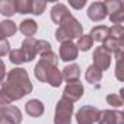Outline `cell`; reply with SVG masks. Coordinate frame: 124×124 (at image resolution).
<instances>
[{
  "label": "cell",
  "instance_id": "obj_29",
  "mask_svg": "<svg viewBox=\"0 0 124 124\" xmlns=\"http://www.w3.org/2000/svg\"><path fill=\"white\" fill-rule=\"evenodd\" d=\"M51 51V44L45 39H38V54L42 55L45 53H50Z\"/></svg>",
  "mask_w": 124,
  "mask_h": 124
},
{
  "label": "cell",
  "instance_id": "obj_4",
  "mask_svg": "<svg viewBox=\"0 0 124 124\" xmlns=\"http://www.w3.org/2000/svg\"><path fill=\"white\" fill-rule=\"evenodd\" d=\"M99 114L101 111L92 105H85L82 107L78 114H76V121L78 124H93L99 120Z\"/></svg>",
  "mask_w": 124,
  "mask_h": 124
},
{
  "label": "cell",
  "instance_id": "obj_6",
  "mask_svg": "<svg viewBox=\"0 0 124 124\" xmlns=\"http://www.w3.org/2000/svg\"><path fill=\"white\" fill-rule=\"evenodd\" d=\"M92 58H93V66L98 70H101V72L107 70L109 67V64H111V55H109V53L104 47H98L93 51Z\"/></svg>",
  "mask_w": 124,
  "mask_h": 124
},
{
  "label": "cell",
  "instance_id": "obj_2",
  "mask_svg": "<svg viewBox=\"0 0 124 124\" xmlns=\"http://www.w3.org/2000/svg\"><path fill=\"white\" fill-rule=\"evenodd\" d=\"M82 35H83V28L72 13H69L63 21H61L58 29L55 31V39L58 42H61V44L69 42V41H72L75 38H80Z\"/></svg>",
  "mask_w": 124,
  "mask_h": 124
},
{
  "label": "cell",
  "instance_id": "obj_21",
  "mask_svg": "<svg viewBox=\"0 0 124 124\" xmlns=\"http://www.w3.org/2000/svg\"><path fill=\"white\" fill-rule=\"evenodd\" d=\"M0 13L3 16H12L13 13H18L16 0H3V2H0Z\"/></svg>",
  "mask_w": 124,
  "mask_h": 124
},
{
  "label": "cell",
  "instance_id": "obj_16",
  "mask_svg": "<svg viewBox=\"0 0 124 124\" xmlns=\"http://www.w3.org/2000/svg\"><path fill=\"white\" fill-rule=\"evenodd\" d=\"M63 82V72H60L57 69V66H51L48 73H47V82L48 85H51L53 88H58Z\"/></svg>",
  "mask_w": 124,
  "mask_h": 124
},
{
  "label": "cell",
  "instance_id": "obj_20",
  "mask_svg": "<svg viewBox=\"0 0 124 124\" xmlns=\"http://www.w3.org/2000/svg\"><path fill=\"white\" fill-rule=\"evenodd\" d=\"M115 78L120 82H124V51L115 54Z\"/></svg>",
  "mask_w": 124,
  "mask_h": 124
},
{
  "label": "cell",
  "instance_id": "obj_11",
  "mask_svg": "<svg viewBox=\"0 0 124 124\" xmlns=\"http://www.w3.org/2000/svg\"><path fill=\"white\" fill-rule=\"evenodd\" d=\"M83 91L85 89H83L82 83H79V82H76V83H67V86L63 91V98H67L72 102H76V101H79L82 98Z\"/></svg>",
  "mask_w": 124,
  "mask_h": 124
},
{
  "label": "cell",
  "instance_id": "obj_3",
  "mask_svg": "<svg viewBox=\"0 0 124 124\" xmlns=\"http://www.w3.org/2000/svg\"><path fill=\"white\" fill-rule=\"evenodd\" d=\"M73 114V102L67 98H61L55 105L54 124H70Z\"/></svg>",
  "mask_w": 124,
  "mask_h": 124
},
{
  "label": "cell",
  "instance_id": "obj_32",
  "mask_svg": "<svg viewBox=\"0 0 124 124\" xmlns=\"http://www.w3.org/2000/svg\"><path fill=\"white\" fill-rule=\"evenodd\" d=\"M6 54H10V51H9V42L6 41V38H2V42H0V55L5 57Z\"/></svg>",
  "mask_w": 124,
  "mask_h": 124
},
{
  "label": "cell",
  "instance_id": "obj_15",
  "mask_svg": "<svg viewBox=\"0 0 124 124\" xmlns=\"http://www.w3.org/2000/svg\"><path fill=\"white\" fill-rule=\"evenodd\" d=\"M25 111H26L28 115H31V117H34V118H38V117H41V115L44 114V105H42V102L38 101V99H31V101L26 102Z\"/></svg>",
  "mask_w": 124,
  "mask_h": 124
},
{
  "label": "cell",
  "instance_id": "obj_8",
  "mask_svg": "<svg viewBox=\"0 0 124 124\" xmlns=\"http://www.w3.org/2000/svg\"><path fill=\"white\" fill-rule=\"evenodd\" d=\"M98 124H124V112L114 109H104L99 114Z\"/></svg>",
  "mask_w": 124,
  "mask_h": 124
},
{
  "label": "cell",
  "instance_id": "obj_5",
  "mask_svg": "<svg viewBox=\"0 0 124 124\" xmlns=\"http://www.w3.org/2000/svg\"><path fill=\"white\" fill-rule=\"evenodd\" d=\"M105 8L109 13V19L114 25H121V22H124V8H123V2L120 0H111V2H104Z\"/></svg>",
  "mask_w": 124,
  "mask_h": 124
},
{
  "label": "cell",
  "instance_id": "obj_35",
  "mask_svg": "<svg viewBox=\"0 0 124 124\" xmlns=\"http://www.w3.org/2000/svg\"><path fill=\"white\" fill-rule=\"evenodd\" d=\"M120 45H121V47L124 48V35H123V37L120 38Z\"/></svg>",
  "mask_w": 124,
  "mask_h": 124
},
{
  "label": "cell",
  "instance_id": "obj_23",
  "mask_svg": "<svg viewBox=\"0 0 124 124\" xmlns=\"http://www.w3.org/2000/svg\"><path fill=\"white\" fill-rule=\"evenodd\" d=\"M108 53H114V54H117L118 51H121L120 48H121V45H120V39H117V38H112V37H108L105 41H104V45H102Z\"/></svg>",
  "mask_w": 124,
  "mask_h": 124
},
{
  "label": "cell",
  "instance_id": "obj_9",
  "mask_svg": "<svg viewBox=\"0 0 124 124\" xmlns=\"http://www.w3.org/2000/svg\"><path fill=\"white\" fill-rule=\"evenodd\" d=\"M107 15H108V10L105 8V3H102V2H95L88 9V18L93 22H99V21L105 19Z\"/></svg>",
  "mask_w": 124,
  "mask_h": 124
},
{
  "label": "cell",
  "instance_id": "obj_30",
  "mask_svg": "<svg viewBox=\"0 0 124 124\" xmlns=\"http://www.w3.org/2000/svg\"><path fill=\"white\" fill-rule=\"evenodd\" d=\"M47 6V2H41V0H35L32 5V13L34 15H42L44 9Z\"/></svg>",
  "mask_w": 124,
  "mask_h": 124
},
{
  "label": "cell",
  "instance_id": "obj_33",
  "mask_svg": "<svg viewBox=\"0 0 124 124\" xmlns=\"http://www.w3.org/2000/svg\"><path fill=\"white\" fill-rule=\"evenodd\" d=\"M70 6L72 8H75V9H82L85 5H86V2H85V0H79V2H76V0H70Z\"/></svg>",
  "mask_w": 124,
  "mask_h": 124
},
{
  "label": "cell",
  "instance_id": "obj_14",
  "mask_svg": "<svg viewBox=\"0 0 124 124\" xmlns=\"http://www.w3.org/2000/svg\"><path fill=\"white\" fill-rule=\"evenodd\" d=\"M80 78V69L78 64H70L63 69V79L67 83H76Z\"/></svg>",
  "mask_w": 124,
  "mask_h": 124
},
{
  "label": "cell",
  "instance_id": "obj_1",
  "mask_svg": "<svg viewBox=\"0 0 124 124\" xmlns=\"http://www.w3.org/2000/svg\"><path fill=\"white\" fill-rule=\"evenodd\" d=\"M32 92V83L29 80L28 72L22 67L12 69L5 82H2V91H0V102L2 105H8L9 102L19 101L25 95Z\"/></svg>",
  "mask_w": 124,
  "mask_h": 124
},
{
  "label": "cell",
  "instance_id": "obj_34",
  "mask_svg": "<svg viewBox=\"0 0 124 124\" xmlns=\"http://www.w3.org/2000/svg\"><path fill=\"white\" fill-rule=\"evenodd\" d=\"M118 95H120V96H121V99L124 101V88H121V89H120V93H118Z\"/></svg>",
  "mask_w": 124,
  "mask_h": 124
},
{
  "label": "cell",
  "instance_id": "obj_27",
  "mask_svg": "<svg viewBox=\"0 0 124 124\" xmlns=\"http://www.w3.org/2000/svg\"><path fill=\"white\" fill-rule=\"evenodd\" d=\"M107 102H108L111 107H114V108H118V107H121V105L124 104V101L121 99V96L117 95V93H109V95L107 96Z\"/></svg>",
  "mask_w": 124,
  "mask_h": 124
},
{
  "label": "cell",
  "instance_id": "obj_36",
  "mask_svg": "<svg viewBox=\"0 0 124 124\" xmlns=\"http://www.w3.org/2000/svg\"><path fill=\"white\" fill-rule=\"evenodd\" d=\"M0 124H9L8 121H5V120H2V123H0Z\"/></svg>",
  "mask_w": 124,
  "mask_h": 124
},
{
  "label": "cell",
  "instance_id": "obj_13",
  "mask_svg": "<svg viewBox=\"0 0 124 124\" xmlns=\"http://www.w3.org/2000/svg\"><path fill=\"white\" fill-rule=\"evenodd\" d=\"M69 13H70V12H69V9H67L66 5H63V3H57V5H54L53 9H51V19H53L54 23L60 25L61 21H63Z\"/></svg>",
  "mask_w": 124,
  "mask_h": 124
},
{
  "label": "cell",
  "instance_id": "obj_18",
  "mask_svg": "<svg viewBox=\"0 0 124 124\" xmlns=\"http://www.w3.org/2000/svg\"><path fill=\"white\" fill-rule=\"evenodd\" d=\"M19 29H21V32L23 35H26V38H32V35H35V32L38 29V25L32 19H25L23 22H21Z\"/></svg>",
  "mask_w": 124,
  "mask_h": 124
},
{
  "label": "cell",
  "instance_id": "obj_31",
  "mask_svg": "<svg viewBox=\"0 0 124 124\" xmlns=\"http://www.w3.org/2000/svg\"><path fill=\"white\" fill-rule=\"evenodd\" d=\"M41 58L45 60V61H48V63H51V64H54V66H57V63H58V55H57L55 53H53V51L42 54Z\"/></svg>",
  "mask_w": 124,
  "mask_h": 124
},
{
  "label": "cell",
  "instance_id": "obj_7",
  "mask_svg": "<svg viewBox=\"0 0 124 124\" xmlns=\"http://www.w3.org/2000/svg\"><path fill=\"white\" fill-rule=\"evenodd\" d=\"M0 115H2V120L8 121L9 124H21V121H22L21 109L13 105H2Z\"/></svg>",
  "mask_w": 124,
  "mask_h": 124
},
{
  "label": "cell",
  "instance_id": "obj_12",
  "mask_svg": "<svg viewBox=\"0 0 124 124\" xmlns=\"http://www.w3.org/2000/svg\"><path fill=\"white\" fill-rule=\"evenodd\" d=\"M26 57V61H32L35 58V55L38 54V39L34 38H26L22 42V48H21Z\"/></svg>",
  "mask_w": 124,
  "mask_h": 124
},
{
  "label": "cell",
  "instance_id": "obj_25",
  "mask_svg": "<svg viewBox=\"0 0 124 124\" xmlns=\"http://www.w3.org/2000/svg\"><path fill=\"white\" fill-rule=\"evenodd\" d=\"M32 5L34 2H31V0H16L18 13H32Z\"/></svg>",
  "mask_w": 124,
  "mask_h": 124
},
{
  "label": "cell",
  "instance_id": "obj_38",
  "mask_svg": "<svg viewBox=\"0 0 124 124\" xmlns=\"http://www.w3.org/2000/svg\"><path fill=\"white\" fill-rule=\"evenodd\" d=\"M123 112H124V111H123Z\"/></svg>",
  "mask_w": 124,
  "mask_h": 124
},
{
  "label": "cell",
  "instance_id": "obj_19",
  "mask_svg": "<svg viewBox=\"0 0 124 124\" xmlns=\"http://www.w3.org/2000/svg\"><path fill=\"white\" fill-rule=\"evenodd\" d=\"M18 31L16 28V23L13 21H3L0 22V37L2 38H8V37H12L15 35Z\"/></svg>",
  "mask_w": 124,
  "mask_h": 124
},
{
  "label": "cell",
  "instance_id": "obj_26",
  "mask_svg": "<svg viewBox=\"0 0 124 124\" xmlns=\"http://www.w3.org/2000/svg\"><path fill=\"white\" fill-rule=\"evenodd\" d=\"M92 44H93V39H92L91 35H82V37L78 39V44H76V45H78L79 50H82V51H88V50H91Z\"/></svg>",
  "mask_w": 124,
  "mask_h": 124
},
{
  "label": "cell",
  "instance_id": "obj_24",
  "mask_svg": "<svg viewBox=\"0 0 124 124\" xmlns=\"http://www.w3.org/2000/svg\"><path fill=\"white\" fill-rule=\"evenodd\" d=\"M9 60L15 64H22V63H28L26 61V57L23 54V51L19 48V50H12L10 54H9Z\"/></svg>",
  "mask_w": 124,
  "mask_h": 124
},
{
  "label": "cell",
  "instance_id": "obj_10",
  "mask_svg": "<svg viewBox=\"0 0 124 124\" xmlns=\"http://www.w3.org/2000/svg\"><path fill=\"white\" fill-rule=\"evenodd\" d=\"M78 53H79V48L72 41L63 42L61 47H60V58L63 61H73V60H76L78 58Z\"/></svg>",
  "mask_w": 124,
  "mask_h": 124
},
{
  "label": "cell",
  "instance_id": "obj_22",
  "mask_svg": "<svg viewBox=\"0 0 124 124\" xmlns=\"http://www.w3.org/2000/svg\"><path fill=\"white\" fill-rule=\"evenodd\" d=\"M85 78H86V80H88L91 85H98V83L101 82V79H102V72L98 70V69L92 64V66L88 67Z\"/></svg>",
  "mask_w": 124,
  "mask_h": 124
},
{
  "label": "cell",
  "instance_id": "obj_17",
  "mask_svg": "<svg viewBox=\"0 0 124 124\" xmlns=\"http://www.w3.org/2000/svg\"><path fill=\"white\" fill-rule=\"evenodd\" d=\"M93 41H98V42H104L108 37H109V28H107L105 25H99V26H95L92 28L91 34Z\"/></svg>",
  "mask_w": 124,
  "mask_h": 124
},
{
  "label": "cell",
  "instance_id": "obj_28",
  "mask_svg": "<svg viewBox=\"0 0 124 124\" xmlns=\"http://www.w3.org/2000/svg\"><path fill=\"white\" fill-rule=\"evenodd\" d=\"M123 35H124V26L123 25H112L109 28V37L120 39Z\"/></svg>",
  "mask_w": 124,
  "mask_h": 124
},
{
  "label": "cell",
  "instance_id": "obj_37",
  "mask_svg": "<svg viewBox=\"0 0 124 124\" xmlns=\"http://www.w3.org/2000/svg\"><path fill=\"white\" fill-rule=\"evenodd\" d=\"M123 8H124V2H123Z\"/></svg>",
  "mask_w": 124,
  "mask_h": 124
}]
</instances>
